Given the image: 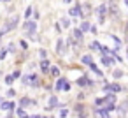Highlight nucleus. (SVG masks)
<instances>
[{
    "instance_id": "obj_1",
    "label": "nucleus",
    "mask_w": 128,
    "mask_h": 118,
    "mask_svg": "<svg viewBox=\"0 0 128 118\" xmlns=\"http://www.w3.org/2000/svg\"><path fill=\"white\" fill-rule=\"evenodd\" d=\"M23 83H25V85H32V86H37V85H39V76H37V74L25 76V78H23Z\"/></svg>"
},
{
    "instance_id": "obj_2",
    "label": "nucleus",
    "mask_w": 128,
    "mask_h": 118,
    "mask_svg": "<svg viewBox=\"0 0 128 118\" xmlns=\"http://www.w3.org/2000/svg\"><path fill=\"white\" fill-rule=\"evenodd\" d=\"M23 28H25V32H28L30 35H34L35 30H37V25H35V21H25Z\"/></svg>"
},
{
    "instance_id": "obj_3",
    "label": "nucleus",
    "mask_w": 128,
    "mask_h": 118,
    "mask_svg": "<svg viewBox=\"0 0 128 118\" xmlns=\"http://www.w3.org/2000/svg\"><path fill=\"white\" fill-rule=\"evenodd\" d=\"M68 88H70V83L65 78H60L58 83H56V90H68Z\"/></svg>"
},
{
    "instance_id": "obj_4",
    "label": "nucleus",
    "mask_w": 128,
    "mask_h": 118,
    "mask_svg": "<svg viewBox=\"0 0 128 118\" xmlns=\"http://www.w3.org/2000/svg\"><path fill=\"white\" fill-rule=\"evenodd\" d=\"M104 90H105V92H119V90H121V86H119L118 83H112V85H107Z\"/></svg>"
},
{
    "instance_id": "obj_5",
    "label": "nucleus",
    "mask_w": 128,
    "mask_h": 118,
    "mask_svg": "<svg viewBox=\"0 0 128 118\" xmlns=\"http://www.w3.org/2000/svg\"><path fill=\"white\" fill-rule=\"evenodd\" d=\"M109 11H110V14H112L114 18H119V9H118L116 4H110V6H109Z\"/></svg>"
},
{
    "instance_id": "obj_6",
    "label": "nucleus",
    "mask_w": 128,
    "mask_h": 118,
    "mask_svg": "<svg viewBox=\"0 0 128 118\" xmlns=\"http://www.w3.org/2000/svg\"><path fill=\"white\" fill-rule=\"evenodd\" d=\"M70 16H81V18H82V13H81V6H77V7H72V9H70Z\"/></svg>"
},
{
    "instance_id": "obj_7",
    "label": "nucleus",
    "mask_w": 128,
    "mask_h": 118,
    "mask_svg": "<svg viewBox=\"0 0 128 118\" xmlns=\"http://www.w3.org/2000/svg\"><path fill=\"white\" fill-rule=\"evenodd\" d=\"M56 51H58V53H63V51H65V41H63V39L58 41V44H56Z\"/></svg>"
},
{
    "instance_id": "obj_8",
    "label": "nucleus",
    "mask_w": 128,
    "mask_h": 118,
    "mask_svg": "<svg viewBox=\"0 0 128 118\" xmlns=\"http://www.w3.org/2000/svg\"><path fill=\"white\" fill-rule=\"evenodd\" d=\"M2 109H6V111H11V109H14V102H2V106H0Z\"/></svg>"
},
{
    "instance_id": "obj_9",
    "label": "nucleus",
    "mask_w": 128,
    "mask_h": 118,
    "mask_svg": "<svg viewBox=\"0 0 128 118\" xmlns=\"http://www.w3.org/2000/svg\"><path fill=\"white\" fill-rule=\"evenodd\" d=\"M102 64H104L105 67H110V65L114 64V60H112L110 56H104V58H102Z\"/></svg>"
},
{
    "instance_id": "obj_10",
    "label": "nucleus",
    "mask_w": 128,
    "mask_h": 118,
    "mask_svg": "<svg viewBox=\"0 0 128 118\" xmlns=\"http://www.w3.org/2000/svg\"><path fill=\"white\" fill-rule=\"evenodd\" d=\"M74 37H76V41H77V42H81V41H82V32H81L79 28H77V30H74Z\"/></svg>"
},
{
    "instance_id": "obj_11",
    "label": "nucleus",
    "mask_w": 128,
    "mask_h": 118,
    "mask_svg": "<svg viewBox=\"0 0 128 118\" xmlns=\"http://www.w3.org/2000/svg\"><path fill=\"white\" fill-rule=\"evenodd\" d=\"M34 104V100H30V99H21V107H28V106H32Z\"/></svg>"
},
{
    "instance_id": "obj_12",
    "label": "nucleus",
    "mask_w": 128,
    "mask_h": 118,
    "mask_svg": "<svg viewBox=\"0 0 128 118\" xmlns=\"http://www.w3.org/2000/svg\"><path fill=\"white\" fill-rule=\"evenodd\" d=\"M126 109H128V104H121V106H119V109H118L119 116H121V114H124V113H126Z\"/></svg>"
},
{
    "instance_id": "obj_13",
    "label": "nucleus",
    "mask_w": 128,
    "mask_h": 118,
    "mask_svg": "<svg viewBox=\"0 0 128 118\" xmlns=\"http://www.w3.org/2000/svg\"><path fill=\"white\" fill-rule=\"evenodd\" d=\"M79 30H81V32H86V30H90V23H88V21H82Z\"/></svg>"
},
{
    "instance_id": "obj_14",
    "label": "nucleus",
    "mask_w": 128,
    "mask_h": 118,
    "mask_svg": "<svg viewBox=\"0 0 128 118\" xmlns=\"http://www.w3.org/2000/svg\"><path fill=\"white\" fill-rule=\"evenodd\" d=\"M82 64L91 65V64H93V62H91V56H90V55H84V56H82Z\"/></svg>"
},
{
    "instance_id": "obj_15",
    "label": "nucleus",
    "mask_w": 128,
    "mask_h": 118,
    "mask_svg": "<svg viewBox=\"0 0 128 118\" xmlns=\"http://www.w3.org/2000/svg\"><path fill=\"white\" fill-rule=\"evenodd\" d=\"M40 69H42V71H48V69H49V62H48V60H40Z\"/></svg>"
},
{
    "instance_id": "obj_16",
    "label": "nucleus",
    "mask_w": 128,
    "mask_h": 118,
    "mask_svg": "<svg viewBox=\"0 0 128 118\" xmlns=\"http://www.w3.org/2000/svg\"><path fill=\"white\" fill-rule=\"evenodd\" d=\"M90 67H91V69H93V72H95V74H96V76H104V74H102V71H100V69H98V67H96V65H95V64H91V65H90Z\"/></svg>"
},
{
    "instance_id": "obj_17",
    "label": "nucleus",
    "mask_w": 128,
    "mask_h": 118,
    "mask_svg": "<svg viewBox=\"0 0 128 118\" xmlns=\"http://www.w3.org/2000/svg\"><path fill=\"white\" fill-rule=\"evenodd\" d=\"M49 72H51V76H60V69L58 67H51Z\"/></svg>"
},
{
    "instance_id": "obj_18",
    "label": "nucleus",
    "mask_w": 128,
    "mask_h": 118,
    "mask_svg": "<svg viewBox=\"0 0 128 118\" xmlns=\"http://www.w3.org/2000/svg\"><path fill=\"white\" fill-rule=\"evenodd\" d=\"M77 83H79V85H81V86H86V85H91V81H88V79H86V78H81V79H79V81H77Z\"/></svg>"
},
{
    "instance_id": "obj_19",
    "label": "nucleus",
    "mask_w": 128,
    "mask_h": 118,
    "mask_svg": "<svg viewBox=\"0 0 128 118\" xmlns=\"http://www.w3.org/2000/svg\"><path fill=\"white\" fill-rule=\"evenodd\" d=\"M81 13H82V16H86V14L90 13V7H88V6H81Z\"/></svg>"
},
{
    "instance_id": "obj_20",
    "label": "nucleus",
    "mask_w": 128,
    "mask_h": 118,
    "mask_svg": "<svg viewBox=\"0 0 128 118\" xmlns=\"http://www.w3.org/2000/svg\"><path fill=\"white\" fill-rule=\"evenodd\" d=\"M53 106H58V99L56 97H51V100H49V107H53Z\"/></svg>"
},
{
    "instance_id": "obj_21",
    "label": "nucleus",
    "mask_w": 128,
    "mask_h": 118,
    "mask_svg": "<svg viewBox=\"0 0 128 118\" xmlns=\"http://www.w3.org/2000/svg\"><path fill=\"white\" fill-rule=\"evenodd\" d=\"M90 48H91V49H100V48H102V44H98V42H91V44H90Z\"/></svg>"
},
{
    "instance_id": "obj_22",
    "label": "nucleus",
    "mask_w": 128,
    "mask_h": 118,
    "mask_svg": "<svg viewBox=\"0 0 128 118\" xmlns=\"http://www.w3.org/2000/svg\"><path fill=\"white\" fill-rule=\"evenodd\" d=\"M18 116H21V118H28V116H26V113H25L23 109H18Z\"/></svg>"
},
{
    "instance_id": "obj_23",
    "label": "nucleus",
    "mask_w": 128,
    "mask_h": 118,
    "mask_svg": "<svg viewBox=\"0 0 128 118\" xmlns=\"http://www.w3.org/2000/svg\"><path fill=\"white\" fill-rule=\"evenodd\" d=\"M32 14V7H26V11H25V18H28Z\"/></svg>"
},
{
    "instance_id": "obj_24",
    "label": "nucleus",
    "mask_w": 128,
    "mask_h": 118,
    "mask_svg": "<svg viewBox=\"0 0 128 118\" xmlns=\"http://www.w3.org/2000/svg\"><path fill=\"white\" fill-rule=\"evenodd\" d=\"M121 76H123V72H121V71H114V78H116V79H118V78H121Z\"/></svg>"
},
{
    "instance_id": "obj_25",
    "label": "nucleus",
    "mask_w": 128,
    "mask_h": 118,
    "mask_svg": "<svg viewBox=\"0 0 128 118\" xmlns=\"http://www.w3.org/2000/svg\"><path fill=\"white\" fill-rule=\"evenodd\" d=\"M12 79H14V76H7V78H6V83H7V85H11V83H12Z\"/></svg>"
},
{
    "instance_id": "obj_26",
    "label": "nucleus",
    "mask_w": 128,
    "mask_h": 118,
    "mask_svg": "<svg viewBox=\"0 0 128 118\" xmlns=\"http://www.w3.org/2000/svg\"><path fill=\"white\" fill-rule=\"evenodd\" d=\"M62 25H63V27H68V25H70V21H68V20H65V18H63V20H62Z\"/></svg>"
},
{
    "instance_id": "obj_27",
    "label": "nucleus",
    "mask_w": 128,
    "mask_h": 118,
    "mask_svg": "<svg viewBox=\"0 0 128 118\" xmlns=\"http://www.w3.org/2000/svg\"><path fill=\"white\" fill-rule=\"evenodd\" d=\"M70 2H72V0H65V4H70Z\"/></svg>"
},
{
    "instance_id": "obj_28",
    "label": "nucleus",
    "mask_w": 128,
    "mask_h": 118,
    "mask_svg": "<svg viewBox=\"0 0 128 118\" xmlns=\"http://www.w3.org/2000/svg\"><path fill=\"white\" fill-rule=\"evenodd\" d=\"M2 102H4V100H2V97H0V106H2Z\"/></svg>"
},
{
    "instance_id": "obj_29",
    "label": "nucleus",
    "mask_w": 128,
    "mask_h": 118,
    "mask_svg": "<svg viewBox=\"0 0 128 118\" xmlns=\"http://www.w3.org/2000/svg\"><path fill=\"white\" fill-rule=\"evenodd\" d=\"M32 118H42V116H32Z\"/></svg>"
},
{
    "instance_id": "obj_30",
    "label": "nucleus",
    "mask_w": 128,
    "mask_h": 118,
    "mask_svg": "<svg viewBox=\"0 0 128 118\" xmlns=\"http://www.w3.org/2000/svg\"><path fill=\"white\" fill-rule=\"evenodd\" d=\"M126 6H128V0H126Z\"/></svg>"
},
{
    "instance_id": "obj_31",
    "label": "nucleus",
    "mask_w": 128,
    "mask_h": 118,
    "mask_svg": "<svg viewBox=\"0 0 128 118\" xmlns=\"http://www.w3.org/2000/svg\"><path fill=\"white\" fill-rule=\"evenodd\" d=\"M6 2H9V0H6Z\"/></svg>"
},
{
    "instance_id": "obj_32",
    "label": "nucleus",
    "mask_w": 128,
    "mask_h": 118,
    "mask_svg": "<svg viewBox=\"0 0 128 118\" xmlns=\"http://www.w3.org/2000/svg\"><path fill=\"white\" fill-rule=\"evenodd\" d=\"M42 118H46V116H42Z\"/></svg>"
}]
</instances>
